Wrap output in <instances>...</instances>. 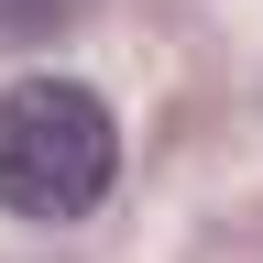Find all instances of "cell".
I'll list each match as a JSON object with an SVG mask.
<instances>
[{
  "label": "cell",
  "mask_w": 263,
  "mask_h": 263,
  "mask_svg": "<svg viewBox=\"0 0 263 263\" xmlns=\"http://www.w3.org/2000/svg\"><path fill=\"white\" fill-rule=\"evenodd\" d=\"M121 176V121L88 77H22L0 88V209L22 219H88Z\"/></svg>",
  "instance_id": "6da1fadb"
},
{
  "label": "cell",
  "mask_w": 263,
  "mask_h": 263,
  "mask_svg": "<svg viewBox=\"0 0 263 263\" xmlns=\"http://www.w3.org/2000/svg\"><path fill=\"white\" fill-rule=\"evenodd\" d=\"M77 0H0V44H33V33H55Z\"/></svg>",
  "instance_id": "7a4b0ae2"
}]
</instances>
